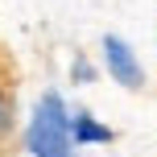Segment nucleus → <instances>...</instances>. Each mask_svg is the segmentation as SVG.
<instances>
[{
    "label": "nucleus",
    "mask_w": 157,
    "mask_h": 157,
    "mask_svg": "<svg viewBox=\"0 0 157 157\" xmlns=\"http://www.w3.org/2000/svg\"><path fill=\"white\" fill-rule=\"evenodd\" d=\"M71 141H75V149H87V145H112L116 141V132H112L103 120H95L91 112H71Z\"/></svg>",
    "instance_id": "3"
},
{
    "label": "nucleus",
    "mask_w": 157,
    "mask_h": 157,
    "mask_svg": "<svg viewBox=\"0 0 157 157\" xmlns=\"http://www.w3.org/2000/svg\"><path fill=\"white\" fill-rule=\"evenodd\" d=\"M103 71L116 78L124 91H141L145 87V66H141V58H136V50L128 46L124 37H116V33L103 37Z\"/></svg>",
    "instance_id": "2"
},
{
    "label": "nucleus",
    "mask_w": 157,
    "mask_h": 157,
    "mask_svg": "<svg viewBox=\"0 0 157 157\" xmlns=\"http://www.w3.org/2000/svg\"><path fill=\"white\" fill-rule=\"evenodd\" d=\"M71 75H75V83H95V66H91V62H87V58H83V54H78V58H75V71H71Z\"/></svg>",
    "instance_id": "5"
},
{
    "label": "nucleus",
    "mask_w": 157,
    "mask_h": 157,
    "mask_svg": "<svg viewBox=\"0 0 157 157\" xmlns=\"http://www.w3.org/2000/svg\"><path fill=\"white\" fill-rule=\"evenodd\" d=\"M25 149L33 157H75L71 141V108L58 91H46L29 112V128H25Z\"/></svg>",
    "instance_id": "1"
},
{
    "label": "nucleus",
    "mask_w": 157,
    "mask_h": 157,
    "mask_svg": "<svg viewBox=\"0 0 157 157\" xmlns=\"http://www.w3.org/2000/svg\"><path fill=\"white\" fill-rule=\"evenodd\" d=\"M17 128V108H13V91L0 83V141H8V132Z\"/></svg>",
    "instance_id": "4"
}]
</instances>
